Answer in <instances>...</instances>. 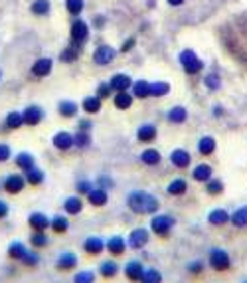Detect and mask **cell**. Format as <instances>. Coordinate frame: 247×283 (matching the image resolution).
I'll use <instances>...</instances> for the list:
<instances>
[{"instance_id": "obj_40", "label": "cell", "mask_w": 247, "mask_h": 283, "mask_svg": "<svg viewBox=\"0 0 247 283\" xmlns=\"http://www.w3.org/2000/svg\"><path fill=\"white\" fill-rule=\"evenodd\" d=\"M26 246L22 244V242H12L10 246H8V258L12 260V262H22V258L26 256Z\"/></svg>"}, {"instance_id": "obj_41", "label": "cell", "mask_w": 247, "mask_h": 283, "mask_svg": "<svg viewBox=\"0 0 247 283\" xmlns=\"http://www.w3.org/2000/svg\"><path fill=\"white\" fill-rule=\"evenodd\" d=\"M224 190H226V184H224V180H220V178H210V180L206 182V192L210 196H222L224 194Z\"/></svg>"}, {"instance_id": "obj_5", "label": "cell", "mask_w": 247, "mask_h": 283, "mask_svg": "<svg viewBox=\"0 0 247 283\" xmlns=\"http://www.w3.org/2000/svg\"><path fill=\"white\" fill-rule=\"evenodd\" d=\"M148 242H150V230H146V228H135V230H131V234L127 236V246L133 249V251L144 249Z\"/></svg>"}, {"instance_id": "obj_27", "label": "cell", "mask_w": 247, "mask_h": 283, "mask_svg": "<svg viewBox=\"0 0 247 283\" xmlns=\"http://www.w3.org/2000/svg\"><path fill=\"white\" fill-rule=\"evenodd\" d=\"M231 214L228 210H224V208H215L212 212L208 214V222L212 224V226H226L228 222H230Z\"/></svg>"}, {"instance_id": "obj_36", "label": "cell", "mask_w": 247, "mask_h": 283, "mask_svg": "<svg viewBox=\"0 0 247 283\" xmlns=\"http://www.w3.org/2000/svg\"><path fill=\"white\" fill-rule=\"evenodd\" d=\"M186 190H188V182H186L184 178H174V180L168 184V188H166V192L170 196H184L186 194Z\"/></svg>"}, {"instance_id": "obj_28", "label": "cell", "mask_w": 247, "mask_h": 283, "mask_svg": "<svg viewBox=\"0 0 247 283\" xmlns=\"http://www.w3.org/2000/svg\"><path fill=\"white\" fill-rule=\"evenodd\" d=\"M139 159H141V162L144 166H159L160 160H162V155H160L157 149H144Z\"/></svg>"}, {"instance_id": "obj_37", "label": "cell", "mask_w": 247, "mask_h": 283, "mask_svg": "<svg viewBox=\"0 0 247 283\" xmlns=\"http://www.w3.org/2000/svg\"><path fill=\"white\" fill-rule=\"evenodd\" d=\"M81 107H83V111H85L87 115H95V113L101 111V99H99L97 95H89V97L83 99Z\"/></svg>"}, {"instance_id": "obj_61", "label": "cell", "mask_w": 247, "mask_h": 283, "mask_svg": "<svg viewBox=\"0 0 247 283\" xmlns=\"http://www.w3.org/2000/svg\"><path fill=\"white\" fill-rule=\"evenodd\" d=\"M0 190H2V184H0Z\"/></svg>"}, {"instance_id": "obj_9", "label": "cell", "mask_w": 247, "mask_h": 283, "mask_svg": "<svg viewBox=\"0 0 247 283\" xmlns=\"http://www.w3.org/2000/svg\"><path fill=\"white\" fill-rule=\"evenodd\" d=\"M26 188V178L24 175H6V178L2 180V190L8 194H20Z\"/></svg>"}, {"instance_id": "obj_18", "label": "cell", "mask_w": 247, "mask_h": 283, "mask_svg": "<svg viewBox=\"0 0 247 283\" xmlns=\"http://www.w3.org/2000/svg\"><path fill=\"white\" fill-rule=\"evenodd\" d=\"M83 200H81V196L75 194V196H68L66 200H64V210L68 216H77V214L83 212Z\"/></svg>"}, {"instance_id": "obj_8", "label": "cell", "mask_w": 247, "mask_h": 283, "mask_svg": "<svg viewBox=\"0 0 247 283\" xmlns=\"http://www.w3.org/2000/svg\"><path fill=\"white\" fill-rule=\"evenodd\" d=\"M70 36H71V44H75V46L85 44V42H87V38H89L87 22H83V20H79V18H77V20H73Z\"/></svg>"}, {"instance_id": "obj_59", "label": "cell", "mask_w": 247, "mask_h": 283, "mask_svg": "<svg viewBox=\"0 0 247 283\" xmlns=\"http://www.w3.org/2000/svg\"><path fill=\"white\" fill-rule=\"evenodd\" d=\"M93 26H95V28H103V26H105V16L93 18Z\"/></svg>"}, {"instance_id": "obj_32", "label": "cell", "mask_w": 247, "mask_h": 283, "mask_svg": "<svg viewBox=\"0 0 247 283\" xmlns=\"http://www.w3.org/2000/svg\"><path fill=\"white\" fill-rule=\"evenodd\" d=\"M50 228H52L53 234H66V232L70 230V220H68V216H64V214H55V216L52 218Z\"/></svg>"}, {"instance_id": "obj_39", "label": "cell", "mask_w": 247, "mask_h": 283, "mask_svg": "<svg viewBox=\"0 0 247 283\" xmlns=\"http://www.w3.org/2000/svg\"><path fill=\"white\" fill-rule=\"evenodd\" d=\"M4 127H6V129H12V131H16V129H20V127H24V117H22V113L10 111V113L6 115V119H4Z\"/></svg>"}, {"instance_id": "obj_2", "label": "cell", "mask_w": 247, "mask_h": 283, "mask_svg": "<svg viewBox=\"0 0 247 283\" xmlns=\"http://www.w3.org/2000/svg\"><path fill=\"white\" fill-rule=\"evenodd\" d=\"M127 206L133 214L139 216H152L160 210V202L155 194H148L144 190H133L127 196Z\"/></svg>"}, {"instance_id": "obj_47", "label": "cell", "mask_w": 247, "mask_h": 283, "mask_svg": "<svg viewBox=\"0 0 247 283\" xmlns=\"http://www.w3.org/2000/svg\"><path fill=\"white\" fill-rule=\"evenodd\" d=\"M170 86L164 83V81H155L150 83V97H162V95H168Z\"/></svg>"}, {"instance_id": "obj_4", "label": "cell", "mask_w": 247, "mask_h": 283, "mask_svg": "<svg viewBox=\"0 0 247 283\" xmlns=\"http://www.w3.org/2000/svg\"><path fill=\"white\" fill-rule=\"evenodd\" d=\"M231 256L226 251V249L222 248H212L210 249V253H208V266L212 267L213 271H228L231 269Z\"/></svg>"}, {"instance_id": "obj_17", "label": "cell", "mask_w": 247, "mask_h": 283, "mask_svg": "<svg viewBox=\"0 0 247 283\" xmlns=\"http://www.w3.org/2000/svg\"><path fill=\"white\" fill-rule=\"evenodd\" d=\"M157 135H159V129H157V125L152 123H144L139 127V131H137V141L139 143H155L157 139Z\"/></svg>"}, {"instance_id": "obj_11", "label": "cell", "mask_w": 247, "mask_h": 283, "mask_svg": "<svg viewBox=\"0 0 247 283\" xmlns=\"http://www.w3.org/2000/svg\"><path fill=\"white\" fill-rule=\"evenodd\" d=\"M127 238L123 236H111L109 240L105 242V249L113 256V258H119V256H123L125 251H127Z\"/></svg>"}, {"instance_id": "obj_45", "label": "cell", "mask_w": 247, "mask_h": 283, "mask_svg": "<svg viewBox=\"0 0 247 283\" xmlns=\"http://www.w3.org/2000/svg\"><path fill=\"white\" fill-rule=\"evenodd\" d=\"M141 283H162V273L157 267H146Z\"/></svg>"}, {"instance_id": "obj_49", "label": "cell", "mask_w": 247, "mask_h": 283, "mask_svg": "<svg viewBox=\"0 0 247 283\" xmlns=\"http://www.w3.org/2000/svg\"><path fill=\"white\" fill-rule=\"evenodd\" d=\"M73 283H95V271H91V269L77 271L73 275Z\"/></svg>"}, {"instance_id": "obj_44", "label": "cell", "mask_w": 247, "mask_h": 283, "mask_svg": "<svg viewBox=\"0 0 247 283\" xmlns=\"http://www.w3.org/2000/svg\"><path fill=\"white\" fill-rule=\"evenodd\" d=\"M89 145H91V135H89L87 131H77L75 135H73V147L75 149H87Z\"/></svg>"}, {"instance_id": "obj_15", "label": "cell", "mask_w": 247, "mask_h": 283, "mask_svg": "<svg viewBox=\"0 0 247 283\" xmlns=\"http://www.w3.org/2000/svg\"><path fill=\"white\" fill-rule=\"evenodd\" d=\"M52 224V218H48L44 212H32L28 218V226L32 232H46Z\"/></svg>"}, {"instance_id": "obj_19", "label": "cell", "mask_w": 247, "mask_h": 283, "mask_svg": "<svg viewBox=\"0 0 247 283\" xmlns=\"http://www.w3.org/2000/svg\"><path fill=\"white\" fill-rule=\"evenodd\" d=\"M52 68H53V62L50 58H40V60H36L34 66H32V75L42 79V77H46V75L52 73Z\"/></svg>"}, {"instance_id": "obj_38", "label": "cell", "mask_w": 247, "mask_h": 283, "mask_svg": "<svg viewBox=\"0 0 247 283\" xmlns=\"http://www.w3.org/2000/svg\"><path fill=\"white\" fill-rule=\"evenodd\" d=\"M131 89H133V95H135L137 99H146V97H150V83L144 81V79L135 81Z\"/></svg>"}, {"instance_id": "obj_16", "label": "cell", "mask_w": 247, "mask_h": 283, "mask_svg": "<svg viewBox=\"0 0 247 283\" xmlns=\"http://www.w3.org/2000/svg\"><path fill=\"white\" fill-rule=\"evenodd\" d=\"M115 60V50L111 46H99L93 53V62L97 66H109Z\"/></svg>"}, {"instance_id": "obj_48", "label": "cell", "mask_w": 247, "mask_h": 283, "mask_svg": "<svg viewBox=\"0 0 247 283\" xmlns=\"http://www.w3.org/2000/svg\"><path fill=\"white\" fill-rule=\"evenodd\" d=\"M83 6H85L83 0H66V10L71 16H79L83 12Z\"/></svg>"}, {"instance_id": "obj_23", "label": "cell", "mask_w": 247, "mask_h": 283, "mask_svg": "<svg viewBox=\"0 0 247 283\" xmlns=\"http://www.w3.org/2000/svg\"><path fill=\"white\" fill-rule=\"evenodd\" d=\"M192 178H194L196 182H204L206 184L210 178H213V168L210 164H206V162H200L192 171Z\"/></svg>"}, {"instance_id": "obj_62", "label": "cell", "mask_w": 247, "mask_h": 283, "mask_svg": "<svg viewBox=\"0 0 247 283\" xmlns=\"http://www.w3.org/2000/svg\"><path fill=\"white\" fill-rule=\"evenodd\" d=\"M243 283H247V281H243Z\"/></svg>"}, {"instance_id": "obj_25", "label": "cell", "mask_w": 247, "mask_h": 283, "mask_svg": "<svg viewBox=\"0 0 247 283\" xmlns=\"http://www.w3.org/2000/svg\"><path fill=\"white\" fill-rule=\"evenodd\" d=\"M87 200L91 206H95V208H101V206H105L107 202H109V194H107L105 188H93L91 192L87 194Z\"/></svg>"}, {"instance_id": "obj_22", "label": "cell", "mask_w": 247, "mask_h": 283, "mask_svg": "<svg viewBox=\"0 0 247 283\" xmlns=\"http://www.w3.org/2000/svg\"><path fill=\"white\" fill-rule=\"evenodd\" d=\"M109 86H111L113 91L117 93V91H129V89L133 88V81H131V77H129L127 73H115V75L111 77Z\"/></svg>"}, {"instance_id": "obj_60", "label": "cell", "mask_w": 247, "mask_h": 283, "mask_svg": "<svg viewBox=\"0 0 247 283\" xmlns=\"http://www.w3.org/2000/svg\"><path fill=\"white\" fill-rule=\"evenodd\" d=\"M168 4H170V6H182L184 0H168Z\"/></svg>"}, {"instance_id": "obj_14", "label": "cell", "mask_w": 247, "mask_h": 283, "mask_svg": "<svg viewBox=\"0 0 247 283\" xmlns=\"http://www.w3.org/2000/svg\"><path fill=\"white\" fill-rule=\"evenodd\" d=\"M22 117H24V125L36 127V125L42 123V119H44V109L38 105H30L22 111Z\"/></svg>"}, {"instance_id": "obj_55", "label": "cell", "mask_w": 247, "mask_h": 283, "mask_svg": "<svg viewBox=\"0 0 247 283\" xmlns=\"http://www.w3.org/2000/svg\"><path fill=\"white\" fill-rule=\"evenodd\" d=\"M97 184H99V188H105V190L113 188V180L109 177H99L97 178Z\"/></svg>"}, {"instance_id": "obj_1", "label": "cell", "mask_w": 247, "mask_h": 283, "mask_svg": "<svg viewBox=\"0 0 247 283\" xmlns=\"http://www.w3.org/2000/svg\"><path fill=\"white\" fill-rule=\"evenodd\" d=\"M218 38L224 52L239 66L247 68V10L222 24L218 30Z\"/></svg>"}, {"instance_id": "obj_29", "label": "cell", "mask_w": 247, "mask_h": 283, "mask_svg": "<svg viewBox=\"0 0 247 283\" xmlns=\"http://www.w3.org/2000/svg\"><path fill=\"white\" fill-rule=\"evenodd\" d=\"M133 99H135V95H133V93H129V91H117V93L113 95V103H115L117 109H121V111H125V109H131V105H133Z\"/></svg>"}, {"instance_id": "obj_10", "label": "cell", "mask_w": 247, "mask_h": 283, "mask_svg": "<svg viewBox=\"0 0 247 283\" xmlns=\"http://www.w3.org/2000/svg\"><path fill=\"white\" fill-rule=\"evenodd\" d=\"M83 251L87 256H91V258L101 256L105 251V240L99 238V236H89V238H85V242H83Z\"/></svg>"}, {"instance_id": "obj_34", "label": "cell", "mask_w": 247, "mask_h": 283, "mask_svg": "<svg viewBox=\"0 0 247 283\" xmlns=\"http://www.w3.org/2000/svg\"><path fill=\"white\" fill-rule=\"evenodd\" d=\"M230 222H231V226H235V228H247V204L245 206H239L235 212L231 214V218H230Z\"/></svg>"}, {"instance_id": "obj_13", "label": "cell", "mask_w": 247, "mask_h": 283, "mask_svg": "<svg viewBox=\"0 0 247 283\" xmlns=\"http://www.w3.org/2000/svg\"><path fill=\"white\" fill-rule=\"evenodd\" d=\"M77 264H79V258H77L75 251H64V253L57 258L55 267H57L59 271H73V269L77 267Z\"/></svg>"}, {"instance_id": "obj_56", "label": "cell", "mask_w": 247, "mask_h": 283, "mask_svg": "<svg viewBox=\"0 0 247 283\" xmlns=\"http://www.w3.org/2000/svg\"><path fill=\"white\" fill-rule=\"evenodd\" d=\"M135 44H137V40H135V38H129V40H127V42L123 44V46H121V52H131Z\"/></svg>"}, {"instance_id": "obj_58", "label": "cell", "mask_w": 247, "mask_h": 283, "mask_svg": "<svg viewBox=\"0 0 247 283\" xmlns=\"http://www.w3.org/2000/svg\"><path fill=\"white\" fill-rule=\"evenodd\" d=\"M10 212V208H8V204L4 202V200H0V220H4L6 216Z\"/></svg>"}, {"instance_id": "obj_42", "label": "cell", "mask_w": 247, "mask_h": 283, "mask_svg": "<svg viewBox=\"0 0 247 283\" xmlns=\"http://www.w3.org/2000/svg\"><path fill=\"white\" fill-rule=\"evenodd\" d=\"M20 264L26 267V269H34V267L40 266V253H38V249H34V248L28 249Z\"/></svg>"}, {"instance_id": "obj_30", "label": "cell", "mask_w": 247, "mask_h": 283, "mask_svg": "<svg viewBox=\"0 0 247 283\" xmlns=\"http://www.w3.org/2000/svg\"><path fill=\"white\" fill-rule=\"evenodd\" d=\"M215 139L213 137H202L198 145H196V149H198V153L202 155V157H212L213 153H215Z\"/></svg>"}, {"instance_id": "obj_24", "label": "cell", "mask_w": 247, "mask_h": 283, "mask_svg": "<svg viewBox=\"0 0 247 283\" xmlns=\"http://www.w3.org/2000/svg\"><path fill=\"white\" fill-rule=\"evenodd\" d=\"M14 164H16L22 173H26V171H30V168H34L36 166V159L32 153L22 151V153H18L16 157H14Z\"/></svg>"}, {"instance_id": "obj_57", "label": "cell", "mask_w": 247, "mask_h": 283, "mask_svg": "<svg viewBox=\"0 0 247 283\" xmlns=\"http://www.w3.org/2000/svg\"><path fill=\"white\" fill-rule=\"evenodd\" d=\"M77 127H79V131H91V127H93V123L89 121V119H81L79 123H77Z\"/></svg>"}, {"instance_id": "obj_6", "label": "cell", "mask_w": 247, "mask_h": 283, "mask_svg": "<svg viewBox=\"0 0 247 283\" xmlns=\"http://www.w3.org/2000/svg\"><path fill=\"white\" fill-rule=\"evenodd\" d=\"M180 64H182V70L186 71L188 75H196V73H200V71L204 70L202 60H200L192 50L180 52Z\"/></svg>"}, {"instance_id": "obj_3", "label": "cell", "mask_w": 247, "mask_h": 283, "mask_svg": "<svg viewBox=\"0 0 247 283\" xmlns=\"http://www.w3.org/2000/svg\"><path fill=\"white\" fill-rule=\"evenodd\" d=\"M176 226V218L170 214H155L150 220V232L159 238H168Z\"/></svg>"}, {"instance_id": "obj_43", "label": "cell", "mask_w": 247, "mask_h": 283, "mask_svg": "<svg viewBox=\"0 0 247 283\" xmlns=\"http://www.w3.org/2000/svg\"><path fill=\"white\" fill-rule=\"evenodd\" d=\"M50 0H34L32 2V6H30V10H32V14L36 16H46V14H50Z\"/></svg>"}, {"instance_id": "obj_52", "label": "cell", "mask_w": 247, "mask_h": 283, "mask_svg": "<svg viewBox=\"0 0 247 283\" xmlns=\"http://www.w3.org/2000/svg\"><path fill=\"white\" fill-rule=\"evenodd\" d=\"M204 86L210 89V91L220 89V86H222V81H220V75H218V73H210V75H206V79H204Z\"/></svg>"}, {"instance_id": "obj_21", "label": "cell", "mask_w": 247, "mask_h": 283, "mask_svg": "<svg viewBox=\"0 0 247 283\" xmlns=\"http://www.w3.org/2000/svg\"><path fill=\"white\" fill-rule=\"evenodd\" d=\"M52 143L57 151H70L71 147H73V135L68 133V131H59V133L53 135Z\"/></svg>"}, {"instance_id": "obj_12", "label": "cell", "mask_w": 247, "mask_h": 283, "mask_svg": "<svg viewBox=\"0 0 247 283\" xmlns=\"http://www.w3.org/2000/svg\"><path fill=\"white\" fill-rule=\"evenodd\" d=\"M170 162H172V166H174V168H178V171H184V168H188V166H190L192 157H190V153H188L186 149H174V151L170 153Z\"/></svg>"}, {"instance_id": "obj_35", "label": "cell", "mask_w": 247, "mask_h": 283, "mask_svg": "<svg viewBox=\"0 0 247 283\" xmlns=\"http://www.w3.org/2000/svg\"><path fill=\"white\" fill-rule=\"evenodd\" d=\"M30 246L34 249H44L50 246V238L46 232H32L30 234Z\"/></svg>"}, {"instance_id": "obj_33", "label": "cell", "mask_w": 247, "mask_h": 283, "mask_svg": "<svg viewBox=\"0 0 247 283\" xmlns=\"http://www.w3.org/2000/svg\"><path fill=\"white\" fill-rule=\"evenodd\" d=\"M24 178H26V184H30V186H40L44 180H46V173L42 171V168H30V171H26L24 173Z\"/></svg>"}, {"instance_id": "obj_46", "label": "cell", "mask_w": 247, "mask_h": 283, "mask_svg": "<svg viewBox=\"0 0 247 283\" xmlns=\"http://www.w3.org/2000/svg\"><path fill=\"white\" fill-rule=\"evenodd\" d=\"M186 269H188V273L192 275V277H200L202 273H204V269H206V262L204 260H192L188 266H186Z\"/></svg>"}, {"instance_id": "obj_20", "label": "cell", "mask_w": 247, "mask_h": 283, "mask_svg": "<svg viewBox=\"0 0 247 283\" xmlns=\"http://www.w3.org/2000/svg\"><path fill=\"white\" fill-rule=\"evenodd\" d=\"M119 271H121V266L115 260H105L99 264V275L103 279H115L119 275Z\"/></svg>"}, {"instance_id": "obj_26", "label": "cell", "mask_w": 247, "mask_h": 283, "mask_svg": "<svg viewBox=\"0 0 247 283\" xmlns=\"http://www.w3.org/2000/svg\"><path fill=\"white\" fill-rule=\"evenodd\" d=\"M186 119H188V111H186V107H172L168 113H166V121L172 125H182L186 123Z\"/></svg>"}, {"instance_id": "obj_7", "label": "cell", "mask_w": 247, "mask_h": 283, "mask_svg": "<svg viewBox=\"0 0 247 283\" xmlns=\"http://www.w3.org/2000/svg\"><path fill=\"white\" fill-rule=\"evenodd\" d=\"M144 264H142L141 260H129L127 264H125L123 267V273H125V277L129 279L131 283H141L142 279V275H144Z\"/></svg>"}, {"instance_id": "obj_54", "label": "cell", "mask_w": 247, "mask_h": 283, "mask_svg": "<svg viewBox=\"0 0 247 283\" xmlns=\"http://www.w3.org/2000/svg\"><path fill=\"white\" fill-rule=\"evenodd\" d=\"M12 157V149H10V145H6V143H0V162H6V160H10Z\"/></svg>"}, {"instance_id": "obj_31", "label": "cell", "mask_w": 247, "mask_h": 283, "mask_svg": "<svg viewBox=\"0 0 247 283\" xmlns=\"http://www.w3.org/2000/svg\"><path fill=\"white\" fill-rule=\"evenodd\" d=\"M57 111H59V115H61L64 119H73V117L79 113V107H77V103H75V101L66 99V101H59Z\"/></svg>"}, {"instance_id": "obj_51", "label": "cell", "mask_w": 247, "mask_h": 283, "mask_svg": "<svg viewBox=\"0 0 247 283\" xmlns=\"http://www.w3.org/2000/svg\"><path fill=\"white\" fill-rule=\"evenodd\" d=\"M95 186H93V182L89 180V178H83V180H77V184H75V190H77V194H85L87 196L91 190H93Z\"/></svg>"}, {"instance_id": "obj_50", "label": "cell", "mask_w": 247, "mask_h": 283, "mask_svg": "<svg viewBox=\"0 0 247 283\" xmlns=\"http://www.w3.org/2000/svg\"><path fill=\"white\" fill-rule=\"evenodd\" d=\"M61 62H73V60H77L79 58V46H75V44H71L70 48H66L64 52H61Z\"/></svg>"}, {"instance_id": "obj_53", "label": "cell", "mask_w": 247, "mask_h": 283, "mask_svg": "<svg viewBox=\"0 0 247 283\" xmlns=\"http://www.w3.org/2000/svg\"><path fill=\"white\" fill-rule=\"evenodd\" d=\"M111 93H113V88H111L109 83H99V86H97V97H99L101 101H103V99H109Z\"/></svg>"}]
</instances>
